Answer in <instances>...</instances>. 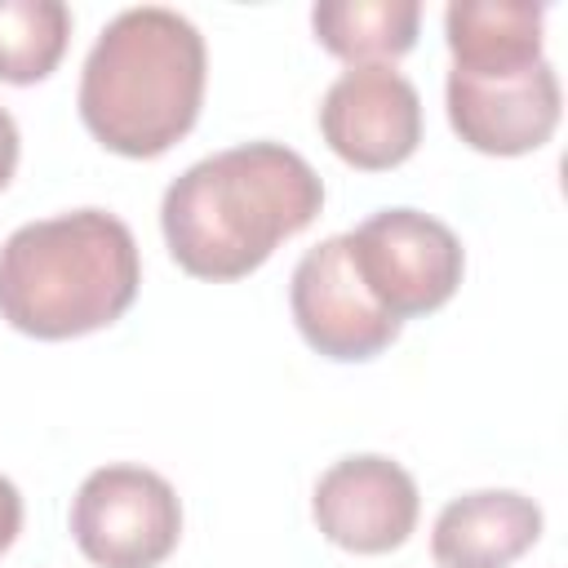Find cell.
Here are the masks:
<instances>
[{
  "instance_id": "obj_15",
  "label": "cell",
  "mask_w": 568,
  "mask_h": 568,
  "mask_svg": "<svg viewBox=\"0 0 568 568\" xmlns=\"http://www.w3.org/2000/svg\"><path fill=\"white\" fill-rule=\"evenodd\" d=\"M18 124H13V115L0 106V191L9 186V178H13V169H18Z\"/></svg>"
},
{
  "instance_id": "obj_4",
  "label": "cell",
  "mask_w": 568,
  "mask_h": 568,
  "mask_svg": "<svg viewBox=\"0 0 568 568\" xmlns=\"http://www.w3.org/2000/svg\"><path fill=\"white\" fill-rule=\"evenodd\" d=\"M346 240L368 297L399 324L408 315L439 311L457 293L466 271L462 240L439 217L417 209H382L346 231Z\"/></svg>"
},
{
  "instance_id": "obj_1",
  "label": "cell",
  "mask_w": 568,
  "mask_h": 568,
  "mask_svg": "<svg viewBox=\"0 0 568 568\" xmlns=\"http://www.w3.org/2000/svg\"><path fill=\"white\" fill-rule=\"evenodd\" d=\"M324 209L320 173L284 142H244L169 182L160 231L195 280H244Z\"/></svg>"
},
{
  "instance_id": "obj_10",
  "label": "cell",
  "mask_w": 568,
  "mask_h": 568,
  "mask_svg": "<svg viewBox=\"0 0 568 568\" xmlns=\"http://www.w3.org/2000/svg\"><path fill=\"white\" fill-rule=\"evenodd\" d=\"M541 537V506L510 488H479L453 497L430 532L439 568H510Z\"/></svg>"
},
{
  "instance_id": "obj_9",
  "label": "cell",
  "mask_w": 568,
  "mask_h": 568,
  "mask_svg": "<svg viewBox=\"0 0 568 568\" xmlns=\"http://www.w3.org/2000/svg\"><path fill=\"white\" fill-rule=\"evenodd\" d=\"M444 98L453 133L484 155H528L559 129V75L546 58L506 75L448 71Z\"/></svg>"
},
{
  "instance_id": "obj_5",
  "label": "cell",
  "mask_w": 568,
  "mask_h": 568,
  "mask_svg": "<svg viewBox=\"0 0 568 568\" xmlns=\"http://www.w3.org/2000/svg\"><path fill=\"white\" fill-rule=\"evenodd\" d=\"M71 537L98 568H160L182 537V501L164 475L115 462L80 484Z\"/></svg>"
},
{
  "instance_id": "obj_11",
  "label": "cell",
  "mask_w": 568,
  "mask_h": 568,
  "mask_svg": "<svg viewBox=\"0 0 568 568\" xmlns=\"http://www.w3.org/2000/svg\"><path fill=\"white\" fill-rule=\"evenodd\" d=\"M453 71L506 75L541 62V4L519 0H453L444 9Z\"/></svg>"
},
{
  "instance_id": "obj_7",
  "label": "cell",
  "mask_w": 568,
  "mask_h": 568,
  "mask_svg": "<svg viewBox=\"0 0 568 568\" xmlns=\"http://www.w3.org/2000/svg\"><path fill=\"white\" fill-rule=\"evenodd\" d=\"M320 133L351 169H395L422 142V98L395 67H351L320 102Z\"/></svg>"
},
{
  "instance_id": "obj_8",
  "label": "cell",
  "mask_w": 568,
  "mask_h": 568,
  "mask_svg": "<svg viewBox=\"0 0 568 568\" xmlns=\"http://www.w3.org/2000/svg\"><path fill=\"white\" fill-rule=\"evenodd\" d=\"M417 510L422 497L413 475L382 453L333 462L311 493L315 528L351 555H386L404 546L417 528Z\"/></svg>"
},
{
  "instance_id": "obj_12",
  "label": "cell",
  "mask_w": 568,
  "mask_h": 568,
  "mask_svg": "<svg viewBox=\"0 0 568 568\" xmlns=\"http://www.w3.org/2000/svg\"><path fill=\"white\" fill-rule=\"evenodd\" d=\"M417 0H324L311 9L315 40L351 67H390L417 44Z\"/></svg>"
},
{
  "instance_id": "obj_14",
  "label": "cell",
  "mask_w": 568,
  "mask_h": 568,
  "mask_svg": "<svg viewBox=\"0 0 568 568\" xmlns=\"http://www.w3.org/2000/svg\"><path fill=\"white\" fill-rule=\"evenodd\" d=\"M18 528H22V493L13 488V479L0 475V555L13 546Z\"/></svg>"
},
{
  "instance_id": "obj_13",
  "label": "cell",
  "mask_w": 568,
  "mask_h": 568,
  "mask_svg": "<svg viewBox=\"0 0 568 568\" xmlns=\"http://www.w3.org/2000/svg\"><path fill=\"white\" fill-rule=\"evenodd\" d=\"M71 40V9L62 0H0V80H44Z\"/></svg>"
},
{
  "instance_id": "obj_6",
  "label": "cell",
  "mask_w": 568,
  "mask_h": 568,
  "mask_svg": "<svg viewBox=\"0 0 568 568\" xmlns=\"http://www.w3.org/2000/svg\"><path fill=\"white\" fill-rule=\"evenodd\" d=\"M288 306L306 346L337 364L373 359L399 337V320L386 315L355 275L346 235H328L302 253L293 266Z\"/></svg>"
},
{
  "instance_id": "obj_3",
  "label": "cell",
  "mask_w": 568,
  "mask_h": 568,
  "mask_svg": "<svg viewBox=\"0 0 568 568\" xmlns=\"http://www.w3.org/2000/svg\"><path fill=\"white\" fill-rule=\"evenodd\" d=\"M142 284L133 231L106 209L18 226L0 248V315L9 328L67 342L115 324Z\"/></svg>"
},
{
  "instance_id": "obj_2",
  "label": "cell",
  "mask_w": 568,
  "mask_h": 568,
  "mask_svg": "<svg viewBox=\"0 0 568 568\" xmlns=\"http://www.w3.org/2000/svg\"><path fill=\"white\" fill-rule=\"evenodd\" d=\"M204 36L191 18L142 4L115 13L84 58L80 120L115 155L155 160L191 133L204 102Z\"/></svg>"
}]
</instances>
